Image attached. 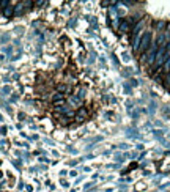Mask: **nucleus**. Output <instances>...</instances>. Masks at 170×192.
I'll list each match as a JSON object with an SVG mask.
<instances>
[{"instance_id":"4","label":"nucleus","mask_w":170,"mask_h":192,"mask_svg":"<svg viewBox=\"0 0 170 192\" xmlns=\"http://www.w3.org/2000/svg\"><path fill=\"white\" fill-rule=\"evenodd\" d=\"M69 90H71L69 85H60V87H58V93H61V94H63V93H68Z\"/></svg>"},{"instance_id":"3","label":"nucleus","mask_w":170,"mask_h":192,"mask_svg":"<svg viewBox=\"0 0 170 192\" xmlns=\"http://www.w3.org/2000/svg\"><path fill=\"white\" fill-rule=\"evenodd\" d=\"M14 14V6H5L3 8V16L5 17H11Z\"/></svg>"},{"instance_id":"2","label":"nucleus","mask_w":170,"mask_h":192,"mask_svg":"<svg viewBox=\"0 0 170 192\" xmlns=\"http://www.w3.org/2000/svg\"><path fill=\"white\" fill-rule=\"evenodd\" d=\"M85 118H87V109L80 107L79 112H77V115H76V120H77V123H82Z\"/></svg>"},{"instance_id":"1","label":"nucleus","mask_w":170,"mask_h":192,"mask_svg":"<svg viewBox=\"0 0 170 192\" xmlns=\"http://www.w3.org/2000/svg\"><path fill=\"white\" fill-rule=\"evenodd\" d=\"M151 43H153V33H151V30H145L143 36H142V39H140L139 49H137L136 54H139V55L142 57V55H143V54L148 51V47L151 46Z\"/></svg>"}]
</instances>
